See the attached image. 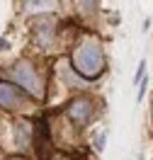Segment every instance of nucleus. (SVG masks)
Returning a JSON list of instances; mask_svg holds the SVG:
<instances>
[{
	"instance_id": "obj_1",
	"label": "nucleus",
	"mask_w": 153,
	"mask_h": 160,
	"mask_svg": "<svg viewBox=\"0 0 153 160\" xmlns=\"http://www.w3.org/2000/svg\"><path fill=\"white\" fill-rule=\"evenodd\" d=\"M73 66H75V70L80 73L83 78L92 80V78H97L102 73V68H105V53L92 41L80 44L78 49L73 51Z\"/></svg>"
},
{
	"instance_id": "obj_2",
	"label": "nucleus",
	"mask_w": 153,
	"mask_h": 160,
	"mask_svg": "<svg viewBox=\"0 0 153 160\" xmlns=\"http://www.w3.org/2000/svg\"><path fill=\"white\" fill-rule=\"evenodd\" d=\"M8 75L20 85V90L24 88V90L29 92V95H34V97H41V95H44L39 75H37V70H34V66H32L29 61H17V63L8 70Z\"/></svg>"
},
{
	"instance_id": "obj_3",
	"label": "nucleus",
	"mask_w": 153,
	"mask_h": 160,
	"mask_svg": "<svg viewBox=\"0 0 153 160\" xmlns=\"http://www.w3.org/2000/svg\"><path fill=\"white\" fill-rule=\"evenodd\" d=\"M66 114L71 117L78 126H85V124H90L92 117H95V104H92L90 97H75V100L68 104V109H66Z\"/></svg>"
},
{
	"instance_id": "obj_4",
	"label": "nucleus",
	"mask_w": 153,
	"mask_h": 160,
	"mask_svg": "<svg viewBox=\"0 0 153 160\" xmlns=\"http://www.w3.org/2000/svg\"><path fill=\"white\" fill-rule=\"evenodd\" d=\"M22 104V92L12 82H0V109H17Z\"/></svg>"
},
{
	"instance_id": "obj_5",
	"label": "nucleus",
	"mask_w": 153,
	"mask_h": 160,
	"mask_svg": "<svg viewBox=\"0 0 153 160\" xmlns=\"http://www.w3.org/2000/svg\"><path fill=\"white\" fill-rule=\"evenodd\" d=\"M15 141H17L20 148H27V146H29V126H27V121H20V124L15 126Z\"/></svg>"
},
{
	"instance_id": "obj_6",
	"label": "nucleus",
	"mask_w": 153,
	"mask_h": 160,
	"mask_svg": "<svg viewBox=\"0 0 153 160\" xmlns=\"http://www.w3.org/2000/svg\"><path fill=\"white\" fill-rule=\"evenodd\" d=\"M143 75H146V63H141V66H139V75L134 78V82H143Z\"/></svg>"
},
{
	"instance_id": "obj_7",
	"label": "nucleus",
	"mask_w": 153,
	"mask_h": 160,
	"mask_svg": "<svg viewBox=\"0 0 153 160\" xmlns=\"http://www.w3.org/2000/svg\"><path fill=\"white\" fill-rule=\"evenodd\" d=\"M105 138H107L105 133H102L100 138H95V146H97V150H102V148H105Z\"/></svg>"
},
{
	"instance_id": "obj_8",
	"label": "nucleus",
	"mask_w": 153,
	"mask_h": 160,
	"mask_svg": "<svg viewBox=\"0 0 153 160\" xmlns=\"http://www.w3.org/2000/svg\"><path fill=\"white\" fill-rule=\"evenodd\" d=\"M56 160H71V158H66V155H61V158H56Z\"/></svg>"
},
{
	"instance_id": "obj_9",
	"label": "nucleus",
	"mask_w": 153,
	"mask_h": 160,
	"mask_svg": "<svg viewBox=\"0 0 153 160\" xmlns=\"http://www.w3.org/2000/svg\"><path fill=\"white\" fill-rule=\"evenodd\" d=\"M10 160H27V158H20V155H17V158H10Z\"/></svg>"
}]
</instances>
